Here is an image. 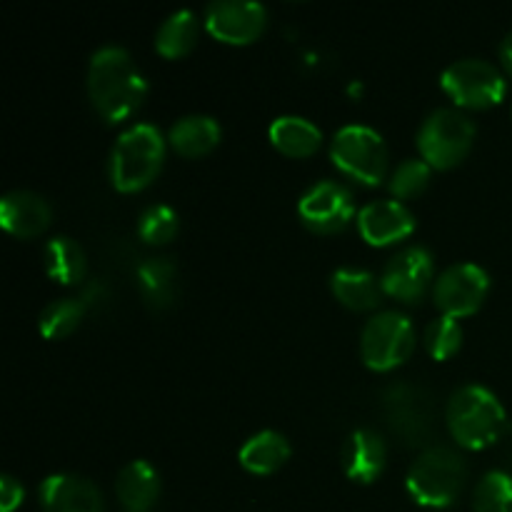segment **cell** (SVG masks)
I'll return each instance as SVG.
<instances>
[{
	"mask_svg": "<svg viewBox=\"0 0 512 512\" xmlns=\"http://www.w3.org/2000/svg\"><path fill=\"white\" fill-rule=\"evenodd\" d=\"M385 295L400 303H418L430 285H435V260L423 245H408L385 263L380 275Z\"/></svg>",
	"mask_w": 512,
	"mask_h": 512,
	"instance_id": "11",
	"label": "cell"
},
{
	"mask_svg": "<svg viewBox=\"0 0 512 512\" xmlns=\"http://www.w3.org/2000/svg\"><path fill=\"white\" fill-rule=\"evenodd\" d=\"M268 25V8L255 0H215L205 8V28L213 38L245 45L260 38Z\"/></svg>",
	"mask_w": 512,
	"mask_h": 512,
	"instance_id": "12",
	"label": "cell"
},
{
	"mask_svg": "<svg viewBox=\"0 0 512 512\" xmlns=\"http://www.w3.org/2000/svg\"><path fill=\"white\" fill-rule=\"evenodd\" d=\"M450 435L463 448L483 450L508 433V415L493 390L483 385H463L455 390L445 408Z\"/></svg>",
	"mask_w": 512,
	"mask_h": 512,
	"instance_id": "2",
	"label": "cell"
},
{
	"mask_svg": "<svg viewBox=\"0 0 512 512\" xmlns=\"http://www.w3.org/2000/svg\"><path fill=\"white\" fill-rule=\"evenodd\" d=\"M475 123L460 108H435L418 130V148L430 168L448 170L470 153Z\"/></svg>",
	"mask_w": 512,
	"mask_h": 512,
	"instance_id": "6",
	"label": "cell"
},
{
	"mask_svg": "<svg viewBox=\"0 0 512 512\" xmlns=\"http://www.w3.org/2000/svg\"><path fill=\"white\" fill-rule=\"evenodd\" d=\"M43 260L48 275L53 280H58V283L80 285L85 280V270H88L85 250L70 235H55V238H50L43 250Z\"/></svg>",
	"mask_w": 512,
	"mask_h": 512,
	"instance_id": "24",
	"label": "cell"
},
{
	"mask_svg": "<svg viewBox=\"0 0 512 512\" xmlns=\"http://www.w3.org/2000/svg\"><path fill=\"white\" fill-rule=\"evenodd\" d=\"M358 230L363 240L380 248L405 240L415 230V215L400 200H370L358 213Z\"/></svg>",
	"mask_w": 512,
	"mask_h": 512,
	"instance_id": "14",
	"label": "cell"
},
{
	"mask_svg": "<svg viewBox=\"0 0 512 512\" xmlns=\"http://www.w3.org/2000/svg\"><path fill=\"white\" fill-rule=\"evenodd\" d=\"M430 175H433V168L425 160L408 158L390 173L388 188L395 195V200L415 198L430 185Z\"/></svg>",
	"mask_w": 512,
	"mask_h": 512,
	"instance_id": "29",
	"label": "cell"
},
{
	"mask_svg": "<svg viewBox=\"0 0 512 512\" xmlns=\"http://www.w3.org/2000/svg\"><path fill=\"white\" fill-rule=\"evenodd\" d=\"M298 215L315 233H338L355 218V198L335 180H318L300 195Z\"/></svg>",
	"mask_w": 512,
	"mask_h": 512,
	"instance_id": "10",
	"label": "cell"
},
{
	"mask_svg": "<svg viewBox=\"0 0 512 512\" xmlns=\"http://www.w3.org/2000/svg\"><path fill=\"white\" fill-rule=\"evenodd\" d=\"M383 408L393 430L408 443H425L433 430V403L423 388L395 383L383 393Z\"/></svg>",
	"mask_w": 512,
	"mask_h": 512,
	"instance_id": "13",
	"label": "cell"
},
{
	"mask_svg": "<svg viewBox=\"0 0 512 512\" xmlns=\"http://www.w3.org/2000/svg\"><path fill=\"white\" fill-rule=\"evenodd\" d=\"M425 348L433 355L435 360H448L453 358L455 353L463 345V328L455 318H448V315H440V318L430 320L428 328H425Z\"/></svg>",
	"mask_w": 512,
	"mask_h": 512,
	"instance_id": "30",
	"label": "cell"
},
{
	"mask_svg": "<svg viewBox=\"0 0 512 512\" xmlns=\"http://www.w3.org/2000/svg\"><path fill=\"white\" fill-rule=\"evenodd\" d=\"M200 20L193 10H175L160 23L155 33V50L165 58H180L188 55L198 43Z\"/></svg>",
	"mask_w": 512,
	"mask_h": 512,
	"instance_id": "25",
	"label": "cell"
},
{
	"mask_svg": "<svg viewBox=\"0 0 512 512\" xmlns=\"http://www.w3.org/2000/svg\"><path fill=\"white\" fill-rule=\"evenodd\" d=\"M220 123L213 115L193 113L175 120L168 130V143L183 158H200L208 155L220 143Z\"/></svg>",
	"mask_w": 512,
	"mask_h": 512,
	"instance_id": "19",
	"label": "cell"
},
{
	"mask_svg": "<svg viewBox=\"0 0 512 512\" xmlns=\"http://www.w3.org/2000/svg\"><path fill=\"white\" fill-rule=\"evenodd\" d=\"M335 298L353 310H373L380 305V298L385 295L383 283L375 278L370 270L363 268H338L330 278Z\"/></svg>",
	"mask_w": 512,
	"mask_h": 512,
	"instance_id": "22",
	"label": "cell"
},
{
	"mask_svg": "<svg viewBox=\"0 0 512 512\" xmlns=\"http://www.w3.org/2000/svg\"><path fill=\"white\" fill-rule=\"evenodd\" d=\"M330 158L335 168L365 185H380L388 175V145L375 128L363 123L343 125L333 135Z\"/></svg>",
	"mask_w": 512,
	"mask_h": 512,
	"instance_id": "5",
	"label": "cell"
},
{
	"mask_svg": "<svg viewBox=\"0 0 512 512\" xmlns=\"http://www.w3.org/2000/svg\"><path fill=\"white\" fill-rule=\"evenodd\" d=\"M475 512H512V475L490 470L483 475L473 495Z\"/></svg>",
	"mask_w": 512,
	"mask_h": 512,
	"instance_id": "27",
	"label": "cell"
},
{
	"mask_svg": "<svg viewBox=\"0 0 512 512\" xmlns=\"http://www.w3.org/2000/svg\"><path fill=\"white\" fill-rule=\"evenodd\" d=\"M440 85L460 108L473 110L493 108L508 93L503 70L483 58L453 60L440 75Z\"/></svg>",
	"mask_w": 512,
	"mask_h": 512,
	"instance_id": "8",
	"label": "cell"
},
{
	"mask_svg": "<svg viewBox=\"0 0 512 512\" xmlns=\"http://www.w3.org/2000/svg\"><path fill=\"white\" fill-rule=\"evenodd\" d=\"M105 298H108V290H105V285L100 283V280H93V283L83 285V293H80L78 300L85 305V310H88L90 305L103 303Z\"/></svg>",
	"mask_w": 512,
	"mask_h": 512,
	"instance_id": "32",
	"label": "cell"
},
{
	"mask_svg": "<svg viewBox=\"0 0 512 512\" xmlns=\"http://www.w3.org/2000/svg\"><path fill=\"white\" fill-rule=\"evenodd\" d=\"M490 293L488 270L475 263H455L448 265L443 273L435 278L433 300L438 310L448 318H465L483 308L485 298Z\"/></svg>",
	"mask_w": 512,
	"mask_h": 512,
	"instance_id": "9",
	"label": "cell"
},
{
	"mask_svg": "<svg viewBox=\"0 0 512 512\" xmlns=\"http://www.w3.org/2000/svg\"><path fill=\"white\" fill-rule=\"evenodd\" d=\"M115 493L125 512H150L160 498V475L148 460H133L115 480Z\"/></svg>",
	"mask_w": 512,
	"mask_h": 512,
	"instance_id": "18",
	"label": "cell"
},
{
	"mask_svg": "<svg viewBox=\"0 0 512 512\" xmlns=\"http://www.w3.org/2000/svg\"><path fill=\"white\" fill-rule=\"evenodd\" d=\"M175 275H178V268H175L173 258H165V255L145 258L143 263L138 265L135 278H138V288L150 308L165 310L173 305L175 295H178Z\"/></svg>",
	"mask_w": 512,
	"mask_h": 512,
	"instance_id": "23",
	"label": "cell"
},
{
	"mask_svg": "<svg viewBox=\"0 0 512 512\" xmlns=\"http://www.w3.org/2000/svg\"><path fill=\"white\" fill-rule=\"evenodd\" d=\"M290 458V443L278 430H260L253 438L245 440L238 460L248 473L270 475L283 468Z\"/></svg>",
	"mask_w": 512,
	"mask_h": 512,
	"instance_id": "21",
	"label": "cell"
},
{
	"mask_svg": "<svg viewBox=\"0 0 512 512\" xmlns=\"http://www.w3.org/2000/svg\"><path fill=\"white\" fill-rule=\"evenodd\" d=\"M500 60H503L505 70L512 75V30L505 35L503 43H500Z\"/></svg>",
	"mask_w": 512,
	"mask_h": 512,
	"instance_id": "33",
	"label": "cell"
},
{
	"mask_svg": "<svg viewBox=\"0 0 512 512\" xmlns=\"http://www.w3.org/2000/svg\"><path fill=\"white\" fill-rule=\"evenodd\" d=\"M50 220V203L33 190H10L0 198V223L18 238H35L48 228Z\"/></svg>",
	"mask_w": 512,
	"mask_h": 512,
	"instance_id": "16",
	"label": "cell"
},
{
	"mask_svg": "<svg viewBox=\"0 0 512 512\" xmlns=\"http://www.w3.org/2000/svg\"><path fill=\"white\" fill-rule=\"evenodd\" d=\"M38 495L45 512H103V493L83 475H48L40 483Z\"/></svg>",
	"mask_w": 512,
	"mask_h": 512,
	"instance_id": "15",
	"label": "cell"
},
{
	"mask_svg": "<svg viewBox=\"0 0 512 512\" xmlns=\"http://www.w3.org/2000/svg\"><path fill=\"white\" fill-rule=\"evenodd\" d=\"M165 143L155 125L138 123L118 135L110 153V180L120 193L143 190L158 178L165 160Z\"/></svg>",
	"mask_w": 512,
	"mask_h": 512,
	"instance_id": "3",
	"label": "cell"
},
{
	"mask_svg": "<svg viewBox=\"0 0 512 512\" xmlns=\"http://www.w3.org/2000/svg\"><path fill=\"white\" fill-rule=\"evenodd\" d=\"M468 465L458 450L448 445H430L408 470L405 488L423 508H448L463 493Z\"/></svg>",
	"mask_w": 512,
	"mask_h": 512,
	"instance_id": "4",
	"label": "cell"
},
{
	"mask_svg": "<svg viewBox=\"0 0 512 512\" xmlns=\"http://www.w3.org/2000/svg\"><path fill=\"white\" fill-rule=\"evenodd\" d=\"M88 95L93 108L108 123H120L143 105L148 80L143 78L128 50L120 45H103L90 58Z\"/></svg>",
	"mask_w": 512,
	"mask_h": 512,
	"instance_id": "1",
	"label": "cell"
},
{
	"mask_svg": "<svg viewBox=\"0 0 512 512\" xmlns=\"http://www.w3.org/2000/svg\"><path fill=\"white\" fill-rule=\"evenodd\" d=\"M178 228H180L178 213L165 203L148 205L138 218L140 240H145V243L150 245H163L168 243V240H173L175 233H178Z\"/></svg>",
	"mask_w": 512,
	"mask_h": 512,
	"instance_id": "28",
	"label": "cell"
},
{
	"mask_svg": "<svg viewBox=\"0 0 512 512\" xmlns=\"http://www.w3.org/2000/svg\"><path fill=\"white\" fill-rule=\"evenodd\" d=\"M23 495V485L13 475H3L0 478V512H13L23 503Z\"/></svg>",
	"mask_w": 512,
	"mask_h": 512,
	"instance_id": "31",
	"label": "cell"
},
{
	"mask_svg": "<svg viewBox=\"0 0 512 512\" xmlns=\"http://www.w3.org/2000/svg\"><path fill=\"white\" fill-rule=\"evenodd\" d=\"M415 325L398 310H380L360 333V355L370 370H393L403 365L415 350Z\"/></svg>",
	"mask_w": 512,
	"mask_h": 512,
	"instance_id": "7",
	"label": "cell"
},
{
	"mask_svg": "<svg viewBox=\"0 0 512 512\" xmlns=\"http://www.w3.org/2000/svg\"><path fill=\"white\" fill-rule=\"evenodd\" d=\"M85 318V305L78 298H60L53 300L43 308L38 320L40 333L48 340H60L73 333Z\"/></svg>",
	"mask_w": 512,
	"mask_h": 512,
	"instance_id": "26",
	"label": "cell"
},
{
	"mask_svg": "<svg viewBox=\"0 0 512 512\" xmlns=\"http://www.w3.org/2000/svg\"><path fill=\"white\" fill-rule=\"evenodd\" d=\"M388 463V448L383 435L370 428H358L350 433L343 445V468L350 480L370 485L383 475Z\"/></svg>",
	"mask_w": 512,
	"mask_h": 512,
	"instance_id": "17",
	"label": "cell"
},
{
	"mask_svg": "<svg viewBox=\"0 0 512 512\" xmlns=\"http://www.w3.org/2000/svg\"><path fill=\"white\" fill-rule=\"evenodd\" d=\"M270 143L288 158H310L323 143V130L303 115H280L270 123Z\"/></svg>",
	"mask_w": 512,
	"mask_h": 512,
	"instance_id": "20",
	"label": "cell"
}]
</instances>
